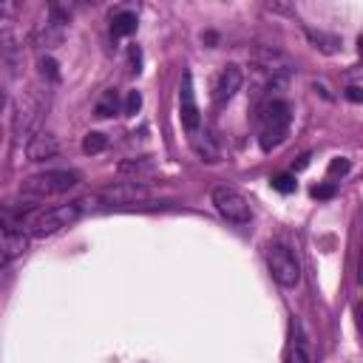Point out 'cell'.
Listing matches in <instances>:
<instances>
[{
  "mask_svg": "<svg viewBox=\"0 0 363 363\" xmlns=\"http://www.w3.org/2000/svg\"><path fill=\"white\" fill-rule=\"evenodd\" d=\"M272 187H275V190H281V193H292V190H295V176L281 173V176H275V179H272Z\"/></svg>",
  "mask_w": 363,
  "mask_h": 363,
  "instance_id": "d6986e66",
  "label": "cell"
},
{
  "mask_svg": "<svg viewBox=\"0 0 363 363\" xmlns=\"http://www.w3.org/2000/svg\"><path fill=\"white\" fill-rule=\"evenodd\" d=\"M261 130H258V142L264 150H272L278 145H284V139L289 136V125H292V108L284 99H269L261 108Z\"/></svg>",
  "mask_w": 363,
  "mask_h": 363,
  "instance_id": "6da1fadb",
  "label": "cell"
},
{
  "mask_svg": "<svg viewBox=\"0 0 363 363\" xmlns=\"http://www.w3.org/2000/svg\"><path fill=\"white\" fill-rule=\"evenodd\" d=\"M0 142H3V128H0Z\"/></svg>",
  "mask_w": 363,
  "mask_h": 363,
  "instance_id": "cb8c5ba5",
  "label": "cell"
},
{
  "mask_svg": "<svg viewBox=\"0 0 363 363\" xmlns=\"http://www.w3.org/2000/svg\"><path fill=\"white\" fill-rule=\"evenodd\" d=\"M286 363H312V352H309L306 335H303V329H301L298 323L292 326V343H289Z\"/></svg>",
  "mask_w": 363,
  "mask_h": 363,
  "instance_id": "8fae6325",
  "label": "cell"
},
{
  "mask_svg": "<svg viewBox=\"0 0 363 363\" xmlns=\"http://www.w3.org/2000/svg\"><path fill=\"white\" fill-rule=\"evenodd\" d=\"M213 204H216L218 216L227 218L230 224H250V218H252L250 201L235 187H216L213 190Z\"/></svg>",
  "mask_w": 363,
  "mask_h": 363,
  "instance_id": "5b68a950",
  "label": "cell"
},
{
  "mask_svg": "<svg viewBox=\"0 0 363 363\" xmlns=\"http://www.w3.org/2000/svg\"><path fill=\"white\" fill-rule=\"evenodd\" d=\"M116 170L122 176H147V173L156 170V162L150 156H145V159H125V162H119Z\"/></svg>",
  "mask_w": 363,
  "mask_h": 363,
  "instance_id": "4fadbf2b",
  "label": "cell"
},
{
  "mask_svg": "<svg viewBox=\"0 0 363 363\" xmlns=\"http://www.w3.org/2000/svg\"><path fill=\"white\" fill-rule=\"evenodd\" d=\"M57 150H60V145L51 133H34L26 145V159L28 162H45V159L57 156Z\"/></svg>",
  "mask_w": 363,
  "mask_h": 363,
  "instance_id": "ba28073f",
  "label": "cell"
},
{
  "mask_svg": "<svg viewBox=\"0 0 363 363\" xmlns=\"http://www.w3.org/2000/svg\"><path fill=\"white\" fill-rule=\"evenodd\" d=\"M179 116H182V128L187 130V136L201 130V111L196 102V91H193V77L190 71H184L182 77V88H179Z\"/></svg>",
  "mask_w": 363,
  "mask_h": 363,
  "instance_id": "8992f818",
  "label": "cell"
},
{
  "mask_svg": "<svg viewBox=\"0 0 363 363\" xmlns=\"http://www.w3.org/2000/svg\"><path fill=\"white\" fill-rule=\"evenodd\" d=\"M105 145H108V139H105L102 133H96V130L85 133V139H82V150H85V153H102Z\"/></svg>",
  "mask_w": 363,
  "mask_h": 363,
  "instance_id": "e0dca14e",
  "label": "cell"
},
{
  "mask_svg": "<svg viewBox=\"0 0 363 363\" xmlns=\"http://www.w3.org/2000/svg\"><path fill=\"white\" fill-rule=\"evenodd\" d=\"M267 267L284 289H295L301 284V261L295 258V252L286 244L275 241L267 247Z\"/></svg>",
  "mask_w": 363,
  "mask_h": 363,
  "instance_id": "3957f363",
  "label": "cell"
},
{
  "mask_svg": "<svg viewBox=\"0 0 363 363\" xmlns=\"http://www.w3.org/2000/svg\"><path fill=\"white\" fill-rule=\"evenodd\" d=\"M136 31V14L133 11H116L111 17V34L113 37H128Z\"/></svg>",
  "mask_w": 363,
  "mask_h": 363,
  "instance_id": "5bb4252c",
  "label": "cell"
},
{
  "mask_svg": "<svg viewBox=\"0 0 363 363\" xmlns=\"http://www.w3.org/2000/svg\"><path fill=\"white\" fill-rule=\"evenodd\" d=\"M335 193V184H320V187H312V196L315 199H329Z\"/></svg>",
  "mask_w": 363,
  "mask_h": 363,
  "instance_id": "ffe728a7",
  "label": "cell"
},
{
  "mask_svg": "<svg viewBox=\"0 0 363 363\" xmlns=\"http://www.w3.org/2000/svg\"><path fill=\"white\" fill-rule=\"evenodd\" d=\"M329 173H332V176H335V173H340V176H343V173H349V159L332 162V164H329Z\"/></svg>",
  "mask_w": 363,
  "mask_h": 363,
  "instance_id": "44dd1931",
  "label": "cell"
},
{
  "mask_svg": "<svg viewBox=\"0 0 363 363\" xmlns=\"http://www.w3.org/2000/svg\"><path fill=\"white\" fill-rule=\"evenodd\" d=\"M190 139V147L204 159V162H216L218 159V147H216V142L204 133V130H199V133H193V136H187Z\"/></svg>",
  "mask_w": 363,
  "mask_h": 363,
  "instance_id": "7c38bea8",
  "label": "cell"
},
{
  "mask_svg": "<svg viewBox=\"0 0 363 363\" xmlns=\"http://www.w3.org/2000/svg\"><path fill=\"white\" fill-rule=\"evenodd\" d=\"M306 37L315 48H320L323 54H335L340 48V40L335 34H326V31H315V28H306Z\"/></svg>",
  "mask_w": 363,
  "mask_h": 363,
  "instance_id": "9a60e30c",
  "label": "cell"
},
{
  "mask_svg": "<svg viewBox=\"0 0 363 363\" xmlns=\"http://www.w3.org/2000/svg\"><path fill=\"white\" fill-rule=\"evenodd\" d=\"M145 196H147V190H145L139 182H122V184H111V187L102 190V199H108V201H122V204L136 201V199H145Z\"/></svg>",
  "mask_w": 363,
  "mask_h": 363,
  "instance_id": "9c48e42d",
  "label": "cell"
},
{
  "mask_svg": "<svg viewBox=\"0 0 363 363\" xmlns=\"http://www.w3.org/2000/svg\"><path fill=\"white\" fill-rule=\"evenodd\" d=\"M79 213H82L79 201L48 207V210H43V213H37V216L31 218L28 233L37 235V238H43V235H54V233H60L62 227H71V224L79 218Z\"/></svg>",
  "mask_w": 363,
  "mask_h": 363,
  "instance_id": "277c9868",
  "label": "cell"
},
{
  "mask_svg": "<svg viewBox=\"0 0 363 363\" xmlns=\"http://www.w3.org/2000/svg\"><path fill=\"white\" fill-rule=\"evenodd\" d=\"M241 68L238 65H224L221 68V74H218V79H216V88H213V102H216V108H221L224 102H230L233 96H235V91L241 88Z\"/></svg>",
  "mask_w": 363,
  "mask_h": 363,
  "instance_id": "52a82bcc",
  "label": "cell"
},
{
  "mask_svg": "<svg viewBox=\"0 0 363 363\" xmlns=\"http://www.w3.org/2000/svg\"><path fill=\"white\" fill-rule=\"evenodd\" d=\"M77 182H79V176L74 170H45V173L28 176L20 184V193L23 196H34V199H45V196L68 193L71 187H77Z\"/></svg>",
  "mask_w": 363,
  "mask_h": 363,
  "instance_id": "7a4b0ae2",
  "label": "cell"
},
{
  "mask_svg": "<svg viewBox=\"0 0 363 363\" xmlns=\"http://www.w3.org/2000/svg\"><path fill=\"white\" fill-rule=\"evenodd\" d=\"M26 247H28V238L23 233H6L0 238V267H6L14 258H20L26 252Z\"/></svg>",
  "mask_w": 363,
  "mask_h": 363,
  "instance_id": "30bf717a",
  "label": "cell"
},
{
  "mask_svg": "<svg viewBox=\"0 0 363 363\" xmlns=\"http://www.w3.org/2000/svg\"><path fill=\"white\" fill-rule=\"evenodd\" d=\"M346 96H349L352 102H360V99H363V94H360V85H349V88H346Z\"/></svg>",
  "mask_w": 363,
  "mask_h": 363,
  "instance_id": "603a6c76",
  "label": "cell"
},
{
  "mask_svg": "<svg viewBox=\"0 0 363 363\" xmlns=\"http://www.w3.org/2000/svg\"><path fill=\"white\" fill-rule=\"evenodd\" d=\"M139 108H142V94H139V91H128V99H125V105H122V113H125V116H133Z\"/></svg>",
  "mask_w": 363,
  "mask_h": 363,
  "instance_id": "ac0fdd59",
  "label": "cell"
},
{
  "mask_svg": "<svg viewBox=\"0 0 363 363\" xmlns=\"http://www.w3.org/2000/svg\"><path fill=\"white\" fill-rule=\"evenodd\" d=\"M116 111H119V96H116V91H113V88H108V91L99 96V102H96L94 113H96L99 119H108V116H113Z\"/></svg>",
  "mask_w": 363,
  "mask_h": 363,
  "instance_id": "2e32d148",
  "label": "cell"
},
{
  "mask_svg": "<svg viewBox=\"0 0 363 363\" xmlns=\"http://www.w3.org/2000/svg\"><path fill=\"white\" fill-rule=\"evenodd\" d=\"M40 65H43V74H48V77H57V62H54V60H43Z\"/></svg>",
  "mask_w": 363,
  "mask_h": 363,
  "instance_id": "7402d4cb",
  "label": "cell"
}]
</instances>
